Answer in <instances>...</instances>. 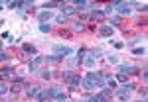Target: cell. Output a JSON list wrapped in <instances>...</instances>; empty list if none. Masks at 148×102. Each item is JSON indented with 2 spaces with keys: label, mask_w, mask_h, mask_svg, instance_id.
Returning a JSON list of instances; mask_svg holds the SVG:
<instances>
[{
  "label": "cell",
  "mask_w": 148,
  "mask_h": 102,
  "mask_svg": "<svg viewBox=\"0 0 148 102\" xmlns=\"http://www.w3.org/2000/svg\"><path fill=\"white\" fill-rule=\"evenodd\" d=\"M81 86L85 91H97V88L105 86V80L99 77V73H89L85 79H81Z\"/></svg>",
  "instance_id": "cell-1"
},
{
  "label": "cell",
  "mask_w": 148,
  "mask_h": 102,
  "mask_svg": "<svg viewBox=\"0 0 148 102\" xmlns=\"http://www.w3.org/2000/svg\"><path fill=\"white\" fill-rule=\"evenodd\" d=\"M134 91V84H123L121 88H114V96L119 98V102H128L130 100V92Z\"/></svg>",
  "instance_id": "cell-2"
},
{
  "label": "cell",
  "mask_w": 148,
  "mask_h": 102,
  "mask_svg": "<svg viewBox=\"0 0 148 102\" xmlns=\"http://www.w3.org/2000/svg\"><path fill=\"white\" fill-rule=\"evenodd\" d=\"M53 53H56L59 59H65V57H69L71 53H73V49L67 47V45H56L53 47Z\"/></svg>",
  "instance_id": "cell-3"
},
{
  "label": "cell",
  "mask_w": 148,
  "mask_h": 102,
  "mask_svg": "<svg viewBox=\"0 0 148 102\" xmlns=\"http://www.w3.org/2000/svg\"><path fill=\"white\" fill-rule=\"evenodd\" d=\"M59 94H63V92H61V86H59V84H53L51 88H47V100H56Z\"/></svg>",
  "instance_id": "cell-4"
},
{
  "label": "cell",
  "mask_w": 148,
  "mask_h": 102,
  "mask_svg": "<svg viewBox=\"0 0 148 102\" xmlns=\"http://www.w3.org/2000/svg\"><path fill=\"white\" fill-rule=\"evenodd\" d=\"M42 63H44V57H42V55H36V57H34V61H30V65H28V71H30V73H36V71H38V67H40Z\"/></svg>",
  "instance_id": "cell-5"
},
{
  "label": "cell",
  "mask_w": 148,
  "mask_h": 102,
  "mask_svg": "<svg viewBox=\"0 0 148 102\" xmlns=\"http://www.w3.org/2000/svg\"><path fill=\"white\" fill-rule=\"evenodd\" d=\"M134 73H138L134 65H119V75H134Z\"/></svg>",
  "instance_id": "cell-6"
},
{
  "label": "cell",
  "mask_w": 148,
  "mask_h": 102,
  "mask_svg": "<svg viewBox=\"0 0 148 102\" xmlns=\"http://www.w3.org/2000/svg\"><path fill=\"white\" fill-rule=\"evenodd\" d=\"M65 82H67V86H69V88H79L81 79L77 77V75H71V77H65Z\"/></svg>",
  "instance_id": "cell-7"
},
{
  "label": "cell",
  "mask_w": 148,
  "mask_h": 102,
  "mask_svg": "<svg viewBox=\"0 0 148 102\" xmlns=\"http://www.w3.org/2000/svg\"><path fill=\"white\" fill-rule=\"evenodd\" d=\"M119 14L121 16H128L130 12H132V8H130V2H119Z\"/></svg>",
  "instance_id": "cell-8"
},
{
  "label": "cell",
  "mask_w": 148,
  "mask_h": 102,
  "mask_svg": "<svg viewBox=\"0 0 148 102\" xmlns=\"http://www.w3.org/2000/svg\"><path fill=\"white\" fill-rule=\"evenodd\" d=\"M89 18H91L93 22H97V24H103V22H105V18H107V16L103 14V10H93Z\"/></svg>",
  "instance_id": "cell-9"
},
{
  "label": "cell",
  "mask_w": 148,
  "mask_h": 102,
  "mask_svg": "<svg viewBox=\"0 0 148 102\" xmlns=\"http://www.w3.org/2000/svg\"><path fill=\"white\" fill-rule=\"evenodd\" d=\"M49 20H53V14L49 10H44V12L38 14V22L40 24H46V22H49Z\"/></svg>",
  "instance_id": "cell-10"
},
{
  "label": "cell",
  "mask_w": 148,
  "mask_h": 102,
  "mask_svg": "<svg viewBox=\"0 0 148 102\" xmlns=\"http://www.w3.org/2000/svg\"><path fill=\"white\" fill-rule=\"evenodd\" d=\"M22 55L24 57H36V47L30 43H24L22 45Z\"/></svg>",
  "instance_id": "cell-11"
},
{
  "label": "cell",
  "mask_w": 148,
  "mask_h": 102,
  "mask_svg": "<svg viewBox=\"0 0 148 102\" xmlns=\"http://www.w3.org/2000/svg\"><path fill=\"white\" fill-rule=\"evenodd\" d=\"M99 34H101L103 37H113V35H114V28L107 26V24H103V26H101V30H99Z\"/></svg>",
  "instance_id": "cell-12"
},
{
  "label": "cell",
  "mask_w": 148,
  "mask_h": 102,
  "mask_svg": "<svg viewBox=\"0 0 148 102\" xmlns=\"http://www.w3.org/2000/svg\"><path fill=\"white\" fill-rule=\"evenodd\" d=\"M95 61H97V59H95V57H93L91 53H87V55L83 57V61H81V65H85L87 69H93V67H95Z\"/></svg>",
  "instance_id": "cell-13"
},
{
  "label": "cell",
  "mask_w": 148,
  "mask_h": 102,
  "mask_svg": "<svg viewBox=\"0 0 148 102\" xmlns=\"http://www.w3.org/2000/svg\"><path fill=\"white\" fill-rule=\"evenodd\" d=\"M38 92H40V86H36V84H28L26 86V96H30V98H36Z\"/></svg>",
  "instance_id": "cell-14"
},
{
  "label": "cell",
  "mask_w": 148,
  "mask_h": 102,
  "mask_svg": "<svg viewBox=\"0 0 148 102\" xmlns=\"http://www.w3.org/2000/svg\"><path fill=\"white\" fill-rule=\"evenodd\" d=\"M71 6H75L77 10H89L93 4H89V2H81V0H75V2H73Z\"/></svg>",
  "instance_id": "cell-15"
},
{
  "label": "cell",
  "mask_w": 148,
  "mask_h": 102,
  "mask_svg": "<svg viewBox=\"0 0 148 102\" xmlns=\"http://www.w3.org/2000/svg\"><path fill=\"white\" fill-rule=\"evenodd\" d=\"M20 91H22V79L14 80V82L10 84V92H14V94H18Z\"/></svg>",
  "instance_id": "cell-16"
},
{
  "label": "cell",
  "mask_w": 148,
  "mask_h": 102,
  "mask_svg": "<svg viewBox=\"0 0 148 102\" xmlns=\"http://www.w3.org/2000/svg\"><path fill=\"white\" fill-rule=\"evenodd\" d=\"M73 12H75V8H73L71 4H61V14H63V16H67V18H69Z\"/></svg>",
  "instance_id": "cell-17"
},
{
  "label": "cell",
  "mask_w": 148,
  "mask_h": 102,
  "mask_svg": "<svg viewBox=\"0 0 148 102\" xmlns=\"http://www.w3.org/2000/svg\"><path fill=\"white\" fill-rule=\"evenodd\" d=\"M10 77H12V69L10 67L0 69V79H10Z\"/></svg>",
  "instance_id": "cell-18"
},
{
  "label": "cell",
  "mask_w": 148,
  "mask_h": 102,
  "mask_svg": "<svg viewBox=\"0 0 148 102\" xmlns=\"http://www.w3.org/2000/svg\"><path fill=\"white\" fill-rule=\"evenodd\" d=\"M8 92H10V86L0 80V96H4V94H8Z\"/></svg>",
  "instance_id": "cell-19"
},
{
  "label": "cell",
  "mask_w": 148,
  "mask_h": 102,
  "mask_svg": "<svg viewBox=\"0 0 148 102\" xmlns=\"http://www.w3.org/2000/svg\"><path fill=\"white\" fill-rule=\"evenodd\" d=\"M44 61H46V63H59L61 59L57 55H47V57H44Z\"/></svg>",
  "instance_id": "cell-20"
},
{
  "label": "cell",
  "mask_w": 148,
  "mask_h": 102,
  "mask_svg": "<svg viewBox=\"0 0 148 102\" xmlns=\"http://www.w3.org/2000/svg\"><path fill=\"white\" fill-rule=\"evenodd\" d=\"M132 53L136 57H142V55H146V49L144 47H136V49H132Z\"/></svg>",
  "instance_id": "cell-21"
},
{
  "label": "cell",
  "mask_w": 148,
  "mask_h": 102,
  "mask_svg": "<svg viewBox=\"0 0 148 102\" xmlns=\"http://www.w3.org/2000/svg\"><path fill=\"white\" fill-rule=\"evenodd\" d=\"M105 86H107L109 91H114V88H116V80H114V79H109V80H107V84H105Z\"/></svg>",
  "instance_id": "cell-22"
},
{
  "label": "cell",
  "mask_w": 148,
  "mask_h": 102,
  "mask_svg": "<svg viewBox=\"0 0 148 102\" xmlns=\"http://www.w3.org/2000/svg\"><path fill=\"white\" fill-rule=\"evenodd\" d=\"M22 6H26V2H10V8L14 10H22Z\"/></svg>",
  "instance_id": "cell-23"
},
{
  "label": "cell",
  "mask_w": 148,
  "mask_h": 102,
  "mask_svg": "<svg viewBox=\"0 0 148 102\" xmlns=\"http://www.w3.org/2000/svg\"><path fill=\"white\" fill-rule=\"evenodd\" d=\"M36 98H38V100H47V91H40L36 94Z\"/></svg>",
  "instance_id": "cell-24"
},
{
  "label": "cell",
  "mask_w": 148,
  "mask_h": 102,
  "mask_svg": "<svg viewBox=\"0 0 148 102\" xmlns=\"http://www.w3.org/2000/svg\"><path fill=\"white\" fill-rule=\"evenodd\" d=\"M83 30H85V26H83L81 22H75V24H73V32H83Z\"/></svg>",
  "instance_id": "cell-25"
},
{
  "label": "cell",
  "mask_w": 148,
  "mask_h": 102,
  "mask_svg": "<svg viewBox=\"0 0 148 102\" xmlns=\"http://www.w3.org/2000/svg\"><path fill=\"white\" fill-rule=\"evenodd\" d=\"M56 20H57L59 24H67L69 18H67V16H63V14H59V16H56Z\"/></svg>",
  "instance_id": "cell-26"
},
{
  "label": "cell",
  "mask_w": 148,
  "mask_h": 102,
  "mask_svg": "<svg viewBox=\"0 0 148 102\" xmlns=\"http://www.w3.org/2000/svg\"><path fill=\"white\" fill-rule=\"evenodd\" d=\"M116 26H121V18L119 16H114L113 20H111V28H116Z\"/></svg>",
  "instance_id": "cell-27"
},
{
  "label": "cell",
  "mask_w": 148,
  "mask_h": 102,
  "mask_svg": "<svg viewBox=\"0 0 148 102\" xmlns=\"http://www.w3.org/2000/svg\"><path fill=\"white\" fill-rule=\"evenodd\" d=\"M49 30H51V28H49L47 24H40V32H44V34H47Z\"/></svg>",
  "instance_id": "cell-28"
},
{
  "label": "cell",
  "mask_w": 148,
  "mask_h": 102,
  "mask_svg": "<svg viewBox=\"0 0 148 102\" xmlns=\"http://www.w3.org/2000/svg\"><path fill=\"white\" fill-rule=\"evenodd\" d=\"M53 6H57V2H46V4H44V8H46V10L53 8Z\"/></svg>",
  "instance_id": "cell-29"
},
{
  "label": "cell",
  "mask_w": 148,
  "mask_h": 102,
  "mask_svg": "<svg viewBox=\"0 0 148 102\" xmlns=\"http://www.w3.org/2000/svg\"><path fill=\"white\" fill-rule=\"evenodd\" d=\"M116 80H119V82H123V84H126V75H119Z\"/></svg>",
  "instance_id": "cell-30"
},
{
  "label": "cell",
  "mask_w": 148,
  "mask_h": 102,
  "mask_svg": "<svg viewBox=\"0 0 148 102\" xmlns=\"http://www.w3.org/2000/svg\"><path fill=\"white\" fill-rule=\"evenodd\" d=\"M4 61H8V55H6V53H2V51H0V63H4Z\"/></svg>",
  "instance_id": "cell-31"
},
{
  "label": "cell",
  "mask_w": 148,
  "mask_h": 102,
  "mask_svg": "<svg viewBox=\"0 0 148 102\" xmlns=\"http://www.w3.org/2000/svg\"><path fill=\"white\" fill-rule=\"evenodd\" d=\"M107 59H109V63H113V65H116V63H119V59H116V57H107Z\"/></svg>",
  "instance_id": "cell-32"
},
{
  "label": "cell",
  "mask_w": 148,
  "mask_h": 102,
  "mask_svg": "<svg viewBox=\"0 0 148 102\" xmlns=\"http://www.w3.org/2000/svg\"><path fill=\"white\" fill-rule=\"evenodd\" d=\"M138 6H140V8H138L140 12H146L148 10V4H146V2H144V4H138Z\"/></svg>",
  "instance_id": "cell-33"
},
{
  "label": "cell",
  "mask_w": 148,
  "mask_h": 102,
  "mask_svg": "<svg viewBox=\"0 0 148 102\" xmlns=\"http://www.w3.org/2000/svg\"><path fill=\"white\" fill-rule=\"evenodd\" d=\"M49 77H51V73H49V71H44V73H42V79H49Z\"/></svg>",
  "instance_id": "cell-34"
},
{
  "label": "cell",
  "mask_w": 148,
  "mask_h": 102,
  "mask_svg": "<svg viewBox=\"0 0 148 102\" xmlns=\"http://www.w3.org/2000/svg\"><path fill=\"white\" fill-rule=\"evenodd\" d=\"M138 102H146V98H142V100H138Z\"/></svg>",
  "instance_id": "cell-35"
},
{
  "label": "cell",
  "mask_w": 148,
  "mask_h": 102,
  "mask_svg": "<svg viewBox=\"0 0 148 102\" xmlns=\"http://www.w3.org/2000/svg\"><path fill=\"white\" fill-rule=\"evenodd\" d=\"M63 102H73V100H63Z\"/></svg>",
  "instance_id": "cell-36"
},
{
  "label": "cell",
  "mask_w": 148,
  "mask_h": 102,
  "mask_svg": "<svg viewBox=\"0 0 148 102\" xmlns=\"http://www.w3.org/2000/svg\"><path fill=\"white\" fill-rule=\"evenodd\" d=\"M0 10H2V6H0Z\"/></svg>",
  "instance_id": "cell-37"
}]
</instances>
